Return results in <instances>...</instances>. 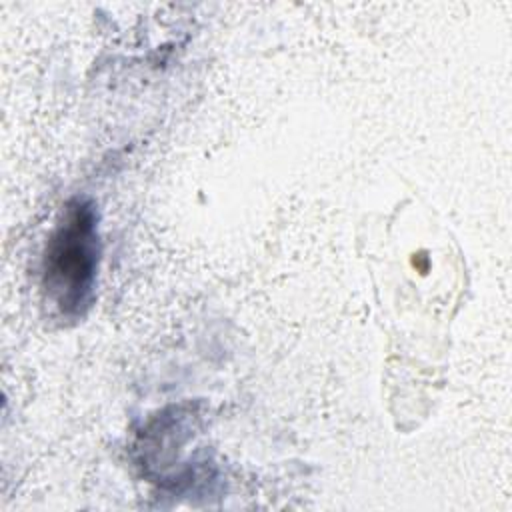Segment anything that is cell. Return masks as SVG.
Here are the masks:
<instances>
[{"label":"cell","mask_w":512,"mask_h":512,"mask_svg":"<svg viewBox=\"0 0 512 512\" xmlns=\"http://www.w3.org/2000/svg\"><path fill=\"white\" fill-rule=\"evenodd\" d=\"M100 264L98 212L88 198H72L62 208L42 254L44 300L64 320L82 318L94 300Z\"/></svg>","instance_id":"obj_1"}]
</instances>
